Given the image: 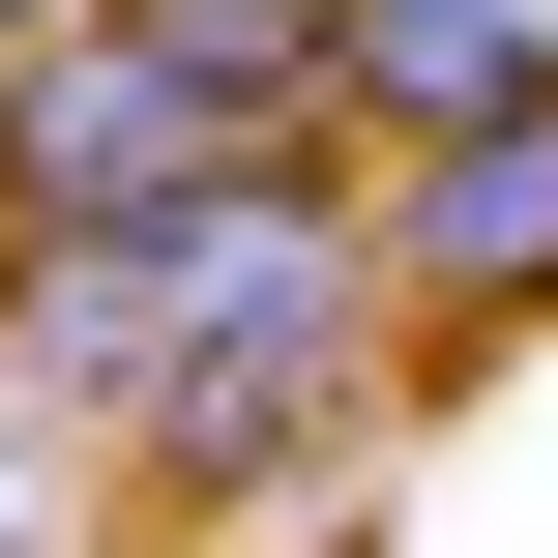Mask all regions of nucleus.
<instances>
[{
  "mask_svg": "<svg viewBox=\"0 0 558 558\" xmlns=\"http://www.w3.org/2000/svg\"><path fill=\"white\" fill-rule=\"evenodd\" d=\"M0 29H59V0H0Z\"/></svg>",
  "mask_w": 558,
  "mask_h": 558,
  "instance_id": "nucleus-7",
  "label": "nucleus"
},
{
  "mask_svg": "<svg viewBox=\"0 0 558 558\" xmlns=\"http://www.w3.org/2000/svg\"><path fill=\"white\" fill-rule=\"evenodd\" d=\"M353 265L383 324H558V59L441 147H353Z\"/></svg>",
  "mask_w": 558,
  "mask_h": 558,
  "instance_id": "nucleus-3",
  "label": "nucleus"
},
{
  "mask_svg": "<svg viewBox=\"0 0 558 558\" xmlns=\"http://www.w3.org/2000/svg\"><path fill=\"white\" fill-rule=\"evenodd\" d=\"M118 29H177V59H265V88H324V0H118Z\"/></svg>",
  "mask_w": 558,
  "mask_h": 558,
  "instance_id": "nucleus-6",
  "label": "nucleus"
},
{
  "mask_svg": "<svg viewBox=\"0 0 558 558\" xmlns=\"http://www.w3.org/2000/svg\"><path fill=\"white\" fill-rule=\"evenodd\" d=\"M558 59V0H324V147H441Z\"/></svg>",
  "mask_w": 558,
  "mask_h": 558,
  "instance_id": "nucleus-4",
  "label": "nucleus"
},
{
  "mask_svg": "<svg viewBox=\"0 0 558 558\" xmlns=\"http://www.w3.org/2000/svg\"><path fill=\"white\" fill-rule=\"evenodd\" d=\"M235 177H353L324 88L177 59V29H118V0L0 29V235H177V206H235Z\"/></svg>",
  "mask_w": 558,
  "mask_h": 558,
  "instance_id": "nucleus-2",
  "label": "nucleus"
},
{
  "mask_svg": "<svg viewBox=\"0 0 558 558\" xmlns=\"http://www.w3.org/2000/svg\"><path fill=\"white\" fill-rule=\"evenodd\" d=\"M0 558H88V441H59L29 383H0Z\"/></svg>",
  "mask_w": 558,
  "mask_h": 558,
  "instance_id": "nucleus-5",
  "label": "nucleus"
},
{
  "mask_svg": "<svg viewBox=\"0 0 558 558\" xmlns=\"http://www.w3.org/2000/svg\"><path fill=\"white\" fill-rule=\"evenodd\" d=\"M0 383L59 441H118L147 500H294L383 383V265L353 177H235L177 235H0Z\"/></svg>",
  "mask_w": 558,
  "mask_h": 558,
  "instance_id": "nucleus-1",
  "label": "nucleus"
}]
</instances>
